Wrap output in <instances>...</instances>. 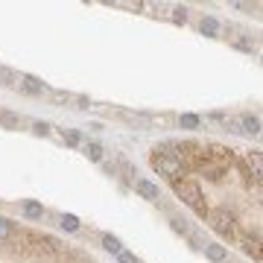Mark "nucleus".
<instances>
[{"instance_id":"nucleus-1","label":"nucleus","mask_w":263,"mask_h":263,"mask_svg":"<svg viewBox=\"0 0 263 263\" xmlns=\"http://www.w3.org/2000/svg\"><path fill=\"white\" fill-rule=\"evenodd\" d=\"M173 187H176V193H179L181 202H187L190 208H196L199 214H208V211H205V205H202V190H199L193 181H184V179L179 181V179H176V181H173Z\"/></svg>"},{"instance_id":"nucleus-2","label":"nucleus","mask_w":263,"mask_h":263,"mask_svg":"<svg viewBox=\"0 0 263 263\" xmlns=\"http://www.w3.org/2000/svg\"><path fill=\"white\" fill-rule=\"evenodd\" d=\"M152 167L161 173V176H167V179H179V173L184 170V164H181V158H176V155H152Z\"/></svg>"},{"instance_id":"nucleus-3","label":"nucleus","mask_w":263,"mask_h":263,"mask_svg":"<svg viewBox=\"0 0 263 263\" xmlns=\"http://www.w3.org/2000/svg\"><path fill=\"white\" fill-rule=\"evenodd\" d=\"M205 216L211 219V225H214L219 234H231V222H234V219H231L228 211H208Z\"/></svg>"},{"instance_id":"nucleus-4","label":"nucleus","mask_w":263,"mask_h":263,"mask_svg":"<svg viewBox=\"0 0 263 263\" xmlns=\"http://www.w3.org/2000/svg\"><path fill=\"white\" fill-rule=\"evenodd\" d=\"M135 190L141 193L144 199H149V202H155L158 196H161V193H158V184H152V181H146V179H138V181H135Z\"/></svg>"},{"instance_id":"nucleus-5","label":"nucleus","mask_w":263,"mask_h":263,"mask_svg":"<svg viewBox=\"0 0 263 263\" xmlns=\"http://www.w3.org/2000/svg\"><path fill=\"white\" fill-rule=\"evenodd\" d=\"M18 85H21V91H24V94H29V96H38L41 91H44V85L38 82L36 76H21V79H18Z\"/></svg>"},{"instance_id":"nucleus-6","label":"nucleus","mask_w":263,"mask_h":263,"mask_svg":"<svg viewBox=\"0 0 263 263\" xmlns=\"http://www.w3.org/2000/svg\"><path fill=\"white\" fill-rule=\"evenodd\" d=\"M240 123H243V129H240V132L260 135V117H254V114H243V117H240Z\"/></svg>"},{"instance_id":"nucleus-7","label":"nucleus","mask_w":263,"mask_h":263,"mask_svg":"<svg viewBox=\"0 0 263 263\" xmlns=\"http://www.w3.org/2000/svg\"><path fill=\"white\" fill-rule=\"evenodd\" d=\"M15 240V225L9 219H0V243H12Z\"/></svg>"},{"instance_id":"nucleus-8","label":"nucleus","mask_w":263,"mask_h":263,"mask_svg":"<svg viewBox=\"0 0 263 263\" xmlns=\"http://www.w3.org/2000/svg\"><path fill=\"white\" fill-rule=\"evenodd\" d=\"M205 254H208L214 263H222V260H225V249H222V246H216V243L205 246Z\"/></svg>"},{"instance_id":"nucleus-9","label":"nucleus","mask_w":263,"mask_h":263,"mask_svg":"<svg viewBox=\"0 0 263 263\" xmlns=\"http://www.w3.org/2000/svg\"><path fill=\"white\" fill-rule=\"evenodd\" d=\"M24 214L29 216V219H41V216H44V208L38 202H24Z\"/></svg>"},{"instance_id":"nucleus-10","label":"nucleus","mask_w":263,"mask_h":263,"mask_svg":"<svg viewBox=\"0 0 263 263\" xmlns=\"http://www.w3.org/2000/svg\"><path fill=\"white\" fill-rule=\"evenodd\" d=\"M0 123L9 126V129H18V126H21V117H18V114H9V111H0Z\"/></svg>"},{"instance_id":"nucleus-11","label":"nucleus","mask_w":263,"mask_h":263,"mask_svg":"<svg viewBox=\"0 0 263 263\" xmlns=\"http://www.w3.org/2000/svg\"><path fill=\"white\" fill-rule=\"evenodd\" d=\"M103 246H106V249L111 251V254H120V251H123L120 240H117V237H111V234H106V237H103Z\"/></svg>"},{"instance_id":"nucleus-12","label":"nucleus","mask_w":263,"mask_h":263,"mask_svg":"<svg viewBox=\"0 0 263 263\" xmlns=\"http://www.w3.org/2000/svg\"><path fill=\"white\" fill-rule=\"evenodd\" d=\"M179 123H181V129H199V117L196 114H181Z\"/></svg>"},{"instance_id":"nucleus-13","label":"nucleus","mask_w":263,"mask_h":263,"mask_svg":"<svg viewBox=\"0 0 263 263\" xmlns=\"http://www.w3.org/2000/svg\"><path fill=\"white\" fill-rule=\"evenodd\" d=\"M61 138H64V144L68 146H79V132H73V129H61Z\"/></svg>"},{"instance_id":"nucleus-14","label":"nucleus","mask_w":263,"mask_h":263,"mask_svg":"<svg viewBox=\"0 0 263 263\" xmlns=\"http://www.w3.org/2000/svg\"><path fill=\"white\" fill-rule=\"evenodd\" d=\"M0 82L3 85H18V73L9 71V68H0Z\"/></svg>"},{"instance_id":"nucleus-15","label":"nucleus","mask_w":263,"mask_h":263,"mask_svg":"<svg viewBox=\"0 0 263 263\" xmlns=\"http://www.w3.org/2000/svg\"><path fill=\"white\" fill-rule=\"evenodd\" d=\"M85 152H88L91 161H103V146H100V144H88V146H85Z\"/></svg>"},{"instance_id":"nucleus-16","label":"nucleus","mask_w":263,"mask_h":263,"mask_svg":"<svg viewBox=\"0 0 263 263\" xmlns=\"http://www.w3.org/2000/svg\"><path fill=\"white\" fill-rule=\"evenodd\" d=\"M202 32H208V36H216V32H219V24H216L214 18H202Z\"/></svg>"},{"instance_id":"nucleus-17","label":"nucleus","mask_w":263,"mask_h":263,"mask_svg":"<svg viewBox=\"0 0 263 263\" xmlns=\"http://www.w3.org/2000/svg\"><path fill=\"white\" fill-rule=\"evenodd\" d=\"M61 225L68 228V231H76V228H79V219L71 216V214H64V216H61Z\"/></svg>"},{"instance_id":"nucleus-18","label":"nucleus","mask_w":263,"mask_h":263,"mask_svg":"<svg viewBox=\"0 0 263 263\" xmlns=\"http://www.w3.org/2000/svg\"><path fill=\"white\" fill-rule=\"evenodd\" d=\"M234 47H237V50H246V53H251V50H254V41H249V38H234Z\"/></svg>"},{"instance_id":"nucleus-19","label":"nucleus","mask_w":263,"mask_h":263,"mask_svg":"<svg viewBox=\"0 0 263 263\" xmlns=\"http://www.w3.org/2000/svg\"><path fill=\"white\" fill-rule=\"evenodd\" d=\"M173 21L184 24V21H187V9H184V6H176V9H173Z\"/></svg>"},{"instance_id":"nucleus-20","label":"nucleus","mask_w":263,"mask_h":263,"mask_svg":"<svg viewBox=\"0 0 263 263\" xmlns=\"http://www.w3.org/2000/svg\"><path fill=\"white\" fill-rule=\"evenodd\" d=\"M173 228H176V231H181V234H187V237H190V228L184 225V219H173Z\"/></svg>"},{"instance_id":"nucleus-21","label":"nucleus","mask_w":263,"mask_h":263,"mask_svg":"<svg viewBox=\"0 0 263 263\" xmlns=\"http://www.w3.org/2000/svg\"><path fill=\"white\" fill-rule=\"evenodd\" d=\"M50 96H53L56 103H68V100H71V94H64V91H50Z\"/></svg>"},{"instance_id":"nucleus-22","label":"nucleus","mask_w":263,"mask_h":263,"mask_svg":"<svg viewBox=\"0 0 263 263\" xmlns=\"http://www.w3.org/2000/svg\"><path fill=\"white\" fill-rule=\"evenodd\" d=\"M120 263H138V260H135V254H129V251H120Z\"/></svg>"},{"instance_id":"nucleus-23","label":"nucleus","mask_w":263,"mask_h":263,"mask_svg":"<svg viewBox=\"0 0 263 263\" xmlns=\"http://www.w3.org/2000/svg\"><path fill=\"white\" fill-rule=\"evenodd\" d=\"M32 129H36V135H47V132H50V126H47V123H36Z\"/></svg>"}]
</instances>
